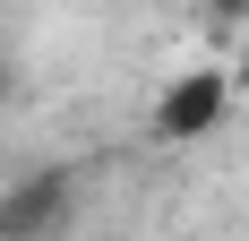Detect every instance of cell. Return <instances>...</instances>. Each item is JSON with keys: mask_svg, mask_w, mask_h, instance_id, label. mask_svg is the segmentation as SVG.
Returning <instances> with one entry per match:
<instances>
[{"mask_svg": "<svg viewBox=\"0 0 249 241\" xmlns=\"http://www.w3.org/2000/svg\"><path fill=\"white\" fill-rule=\"evenodd\" d=\"M206 9H215V18H249V0H206Z\"/></svg>", "mask_w": 249, "mask_h": 241, "instance_id": "4", "label": "cell"}, {"mask_svg": "<svg viewBox=\"0 0 249 241\" xmlns=\"http://www.w3.org/2000/svg\"><path fill=\"white\" fill-rule=\"evenodd\" d=\"M9 86H18V78H9V60H0V103H9Z\"/></svg>", "mask_w": 249, "mask_h": 241, "instance_id": "5", "label": "cell"}, {"mask_svg": "<svg viewBox=\"0 0 249 241\" xmlns=\"http://www.w3.org/2000/svg\"><path fill=\"white\" fill-rule=\"evenodd\" d=\"M69 216V172H35L0 198V233H43V224Z\"/></svg>", "mask_w": 249, "mask_h": 241, "instance_id": "2", "label": "cell"}, {"mask_svg": "<svg viewBox=\"0 0 249 241\" xmlns=\"http://www.w3.org/2000/svg\"><path fill=\"white\" fill-rule=\"evenodd\" d=\"M224 112H232V78L224 69H189V78L163 86V103H155V138H206Z\"/></svg>", "mask_w": 249, "mask_h": 241, "instance_id": "1", "label": "cell"}, {"mask_svg": "<svg viewBox=\"0 0 249 241\" xmlns=\"http://www.w3.org/2000/svg\"><path fill=\"white\" fill-rule=\"evenodd\" d=\"M232 86H249V26H241V60H232Z\"/></svg>", "mask_w": 249, "mask_h": 241, "instance_id": "3", "label": "cell"}]
</instances>
